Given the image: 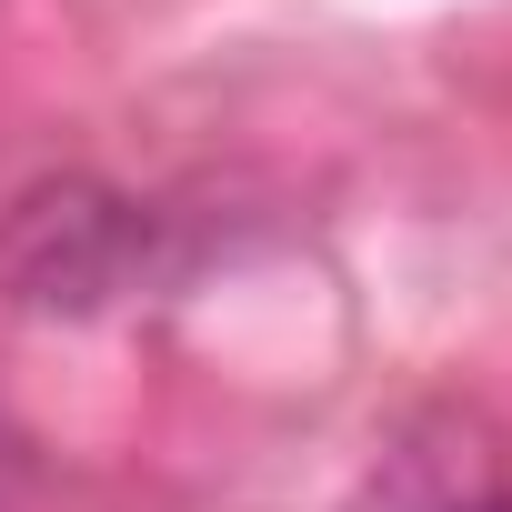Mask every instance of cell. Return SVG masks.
<instances>
[{"instance_id":"cell-1","label":"cell","mask_w":512,"mask_h":512,"mask_svg":"<svg viewBox=\"0 0 512 512\" xmlns=\"http://www.w3.org/2000/svg\"><path fill=\"white\" fill-rule=\"evenodd\" d=\"M151 272V211L101 181H41L0 231V282L51 312H91Z\"/></svg>"},{"instance_id":"cell-2","label":"cell","mask_w":512,"mask_h":512,"mask_svg":"<svg viewBox=\"0 0 512 512\" xmlns=\"http://www.w3.org/2000/svg\"><path fill=\"white\" fill-rule=\"evenodd\" d=\"M21 492H31V442H21V422H11V412H0V512H11Z\"/></svg>"}]
</instances>
